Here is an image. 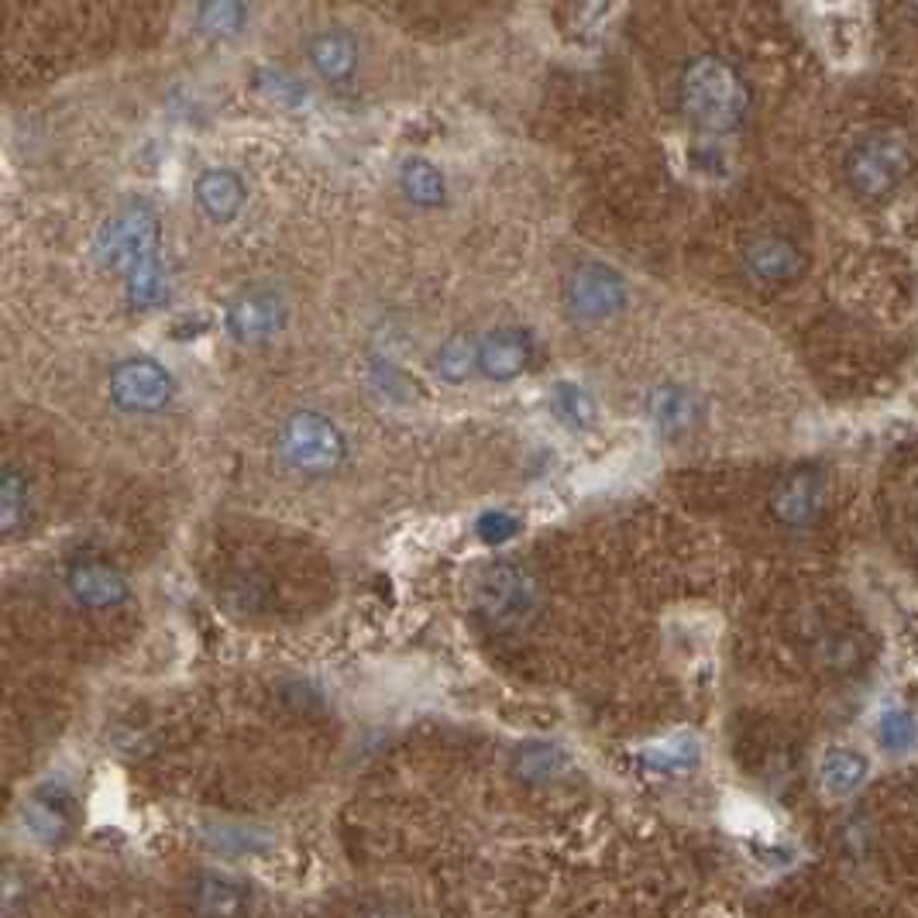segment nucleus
Segmentation results:
<instances>
[{"label": "nucleus", "mask_w": 918, "mask_h": 918, "mask_svg": "<svg viewBox=\"0 0 918 918\" xmlns=\"http://www.w3.org/2000/svg\"><path fill=\"white\" fill-rule=\"evenodd\" d=\"M307 63L310 69L331 87H344L358 73V42L341 29H320L307 38Z\"/></svg>", "instance_id": "nucleus-14"}, {"label": "nucleus", "mask_w": 918, "mask_h": 918, "mask_svg": "<svg viewBox=\"0 0 918 918\" xmlns=\"http://www.w3.org/2000/svg\"><path fill=\"white\" fill-rule=\"evenodd\" d=\"M695 761H698V746L688 737L664 740L651 750H643V764H646V771H654V774H682Z\"/></svg>", "instance_id": "nucleus-25"}, {"label": "nucleus", "mask_w": 918, "mask_h": 918, "mask_svg": "<svg viewBox=\"0 0 918 918\" xmlns=\"http://www.w3.org/2000/svg\"><path fill=\"white\" fill-rule=\"evenodd\" d=\"M509 767L520 781H527V785H551V781H557L564 771H568V753H564L557 743L530 740L512 750Z\"/></svg>", "instance_id": "nucleus-19"}, {"label": "nucleus", "mask_w": 918, "mask_h": 918, "mask_svg": "<svg viewBox=\"0 0 918 918\" xmlns=\"http://www.w3.org/2000/svg\"><path fill=\"white\" fill-rule=\"evenodd\" d=\"M279 457L300 475H331L347 462V438L320 410H292L279 427Z\"/></svg>", "instance_id": "nucleus-3"}, {"label": "nucleus", "mask_w": 918, "mask_h": 918, "mask_svg": "<svg viewBox=\"0 0 918 918\" xmlns=\"http://www.w3.org/2000/svg\"><path fill=\"white\" fill-rule=\"evenodd\" d=\"M362 918H413L407 908H399V905H389V902H379V905H372L362 911Z\"/></svg>", "instance_id": "nucleus-30"}, {"label": "nucleus", "mask_w": 918, "mask_h": 918, "mask_svg": "<svg viewBox=\"0 0 918 918\" xmlns=\"http://www.w3.org/2000/svg\"><path fill=\"white\" fill-rule=\"evenodd\" d=\"M881 743L887 750H908L915 743V722H911V716L902 712V709L898 712H887L881 719Z\"/></svg>", "instance_id": "nucleus-29"}, {"label": "nucleus", "mask_w": 918, "mask_h": 918, "mask_svg": "<svg viewBox=\"0 0 918 918\" xmlns=\"http://www.w3.org/2000/svg\"><path fill=\"white\" fill-rule=\"evenodd\" d=\"M32 520V485L14 465L4 468V478H0V530L4 537H18Z\"/></svg>", "instance_id": "nucleus-20"}, {"label": "nucleus", "mask_w": 918, "mask_h": 918, "mask_svg": "<svg viewBox=\"0 0 918 918\" xmlns=\"http://www.w3.org/2000/svg\"><path fill=\"white\" fill-rule=\"evenodd\" d=\"M248 21V8L234 4V0H213V4L197 8V24L200 32L210 38H234Z\"/></svg>", "instance_id": "nucleus-24"}, {"label": "nucleus", "mask_w": 918, "mask_h": 918, "mask_svg": "<svg viewBox=\"0 0 918 918\" xmlns=\"http://www.w3.org/2000/svg\"><path fill=\"white\" fill-rule=\"evenodd\" d=\"M478 351V375L489 383H512L530 368L537 344L527 328H496L475 344Z\"/></svg>", "instance_id": "nucleus-12"}, {"label": "nucleus", "mask_w": 918, "mask_h": 918, "mask_svg": "<svg viewBox=\"0 0 918 918\" xmlns=\"http://www.w3.org/2000/svg\"><path fill=\"white\" fill-rule=\"evenodd\" d=\"M193 197H197V207L207 213L210 221H218V224H228L234 221L241 207H245L248 200V186L245 179H241L234 169H224V166H210L197 176L193 183Z\"/></svg>", "instance_id": "nucleus-16"}, {"label": "nucleus", "mask_w": 918, "mask_h": 918, "mask_svg": "<svg viewBox=\"0 0 918 918\" xmlns=\"http://www.w3.org/2000/svg\"><path fill=\"white\" fill-rule=\"evenodd\" d=\"M646 413H651V423L661 430V434L678 438V434H688V430L698 423L701 402L695 399L692 389L667 383L651 392V399H646Z\"/></svg>", "instance_id": "nucleus-17"}, {"label": "nucleus", "mask_w": 918, "mask_h": 918, "mask_svg": "<svg viewBox=\"0 0 918 918\" xmlns=\"http://www.w3.org/2000/svg\"><path fill=\"white\" fill-rule=\"evenodd\" d=\"M224 599L237 612H258L268 602V585L258 575H234L224 588Z\"/></svg>", "instance_id": "nucleus-27"}, {"label": "nucleus", "mask_w": 918, "mask_h": 918, "mask_svg": "<svg viewBox=\"0 0 918 918\" xmlns=\"http://www.w3.org/2000/svg\"><path fill=\"white\" fill-rule=\"evenodd\" d=\"M551 410L561 423H568L572 430H588L591 423H596V402H591V396L575 383H557L554 386Z\"/></svg>", "instance_id": "nucleus-23"}, {"label": "nucleus", "mask_w": 918, "mask_h": 918, "mask_svg": "<svg viewBox=\"0 0 918 918\" xmlns=\"http://www.w3.org/2000/svg\"><path fill=\"white\" fill-rule=\"evenodd\" d=\"M819 777H822V788L832 798H847L863 785V777H867V761L853 750H832L822 757Z\"/></svg>", "instance_id": "nucleus-21"}, {"label": "nucleus", "mask_w": 918, "mask_h": 918, "mask_svg": "<svg viewBox=\"0 0 918 918\" xmlns=\"http://www.w3.org/2000/svg\"><path fill=\"white\" fill-rule=\"evenodd\" d=\"M224 328L237 344H265L286 328V303L273 286H245L224 310Z\"/></svg>", "instance_id": "nucleus-8"}, {"label": "nucleus", "mask_w": 918, "mask_h": 918, "mask_svg": "<svg viewBox=\"0 0 918 918\" xmlns=\"http://www.w3.org/2000/svg\"><path fill=\"white\" fill-rule=\"evenodd\" d=\"M63 585L76 606L100 609V612L118 609L131 599V585H128L124 572L107 561H97V557L73 561L63 575Z\"/></svg>", "instance_id": "nucleus-11"}, {"label": "nucleus", "mask_w": 918, "mask_h": 918, "mask_svg": "<svg viewBox=\"0 0 918 918\" xmlns=\"http://www.w3.org/2000/svg\"><path fill=\"white\" fill-rule=\"evenodd\" d=\"M186 911L190 918H248L252 891L231 874L200 871L186 884Z\"/></svg>", "instance_id": "nucleus-10"}, {"label": "nucleus", "mask_w": 918, "mask_h": 918, "mask_svg": "<svg viewBox=\"0 0 918 918\" xmlns=\"http://www.w3.org/2000/svg\"><path fill=\"white\" fill-rule=\"evenodd\" d=\"M475 533H478V540H482L485 548H502V544H509V540L520 533V520L512 517V512L496 509V512H485V517H478Z\"/></svg>", "instance_id": "nucleus-28"}, {"label": "nucleus", "mask_w": 918, "mask_h": 918, "mask_svg": "<svg viewBox=\"0 0 918 918\" xmlns=\"http://www.w3.org/2000/svg\"><path fill=\"white\" fill-rule=\"evenodd\" d=\"M743 273L757 286H792L805 276L808 258L792 237L761 234L753 237L740 255Z\"/></svg>", "instance_id": "nucleus-9"}, {"label": "nucleus", "mask_w": 918, "mask_h": 918, "mask_svg": "<svg viewBox=\"0 0 918 918\" xmlns=\"http://www.w3.org/2000/svg\"><path fill=\"white\" fill-rule=\"evenodd\" d=\"M93 255L100 268L121 279L124 303L131 310H155L169 296V276L162 262L158 213L145 200L118 207L93 234Z\"/></svg>", "instance_id": "nucleus-1"}, {"label": "nucleus", "mask_w": 918, "mask_h": 918, "mask_svg": "<svg viewBox=\"0 0 918 918\" xmlns=\"http://www.w3.org/2000/svg\"><path fill=\"white\" fill-rule=\"evenodd\" d=\"M678 103L692 128L709 134H729L750 114V90L733 63L719 56H698L682 73Z\"/></svg>", "instance_id": "nucleus-2"}, {"label": "nucleus", "mask_w": 918, "mask_h": 918, "mask_svg": "<svg viewBox=\"0 0 918 918\" xmlns=\"http://www.w3.org/2000/svg\"><path fill=\"white\" fill-rule=\"evenodd\" d=\"M255 90H262L268 100H276L283 107H300L307 103V87L300 79H292L283 69H258L255 73Z\"/></svg>", "instance_id": "nucleus-26"}, {"label": "nucleus", "mask_w": 918, "mask_h": 918, "mask_svg": "<svg viewBox=\"0 0 918 918\" xmlns=\"http://www.w3.org/2000/svg\"><path fill=\"white\" fill-rule=\"evenodd\" d=\"M915 166L911 145L902 139V134H867L860 139L847 162H843V176L850 183V190L863 200H884L887 193H895L905 183V176Z\"/></svg>", "instance_id": "nucleus-4"}, {"label": "nucleus", "mask_w": 918, "mask_h": 918, "mask_svg": "<svg viewBox=\"0 0 918 918\" xmlns=\"http://www.w3.org/2000/svg\"><path fill=\"white\" fill-rule=\"evenodd\" d=\"M475 606H478V616L493 630H502V633L520 630L537 612V585L520 564L496 561L478 578Z\"/></svg>", "instance_id": "nucleus-5"}, {"label": "nucleus", "mask_w": 918, "mask_h": 918, "mask_svg": "<svg viewBox=\"0 0 918 918\" xmlns=\"http://www.w3.org/2000/svg\"><path fill=\"white\" fill-rule=\"evenodd\" d=\"M24 826H29L32 840L45 843V847H56L63 840H69L73 832V798L66 788L56 785H45L38 788L29 805H24Z\"/></svg>", "instance_id": "nucleus-15"}, {"label": "nucleus", "mask_w": 918, "mask_h": 918, "mask_svg": "<svg viewBox=\"0 0 918 918\" xmlns=\"http://www.w3.org/2000/svg\"><path fill=\"white\" fill-rule=\"evenodd\" d=\"M826 506V478L819 468H795L777 482V489L771 496V509L781 527L801 530L812 527L819 520V512Z\"/></svg>", "instance_id": "nucleus-13"}, {"label": "nucleus", "mask_w": 918, "mask_h": 918, "mask_svg": "<svg viewBox=\"0 0 918 918\" xmlns=\"http://www.w3.org/2000/svg\"><path fill=\"white\" fill-rule=\"evenodd\" d=\"M478 341H468L462 334H454L447 338L441 347H438V355H434V372H438V379L447 383V386H462L472 372H478V351H475Z\"/></svg>", "instance_id": "nucleus-22"}, {"label": "nucleus", "mask_w": 918, "mask_h": 918, "mask_svg": "<svg viewBox=\"0 0 918 918\" xmlns=\"http://www.w3.org/2000/svg\"><path fill=\"white\" fill-rule=\"evenodd\" d=\"M561 300L575 320L582 323H602L612 320L616 313H623L630 303L627 279L616 268L602 262H585L572 268L568 279L561 286Z\"/></svg>", "instance_id": "nucleus-7"}, {"label": "nucleus", "mask_w": 918, "mask_h": 918, "mask_svg": "<svg viewBox=\"0 0 918 918\" xmlns=\"http://www.w3.org/2000/svg\"><path fill=\"white\" fill-rule=\"evenodd\" d=\"M396 183H399V193L420 210H438L447 203V179L430 158H420V155L407 158L399 166Z\"/></svg>", "instance_id": "nucleus-18"}, {"label": "nucleus", "mask_w": 918, "mask_h": 918, "mask_svg": "<svg viewBox=\"0 0 918 918\" xmlns=\"http://www.w3.org/2000/svg\"><path fill=\"white\" fill-rule=\"evenodd\" d=\"M107 392H111L118 410L134 417H155L173 407L176 375L148 355H131L121 358L107 375Z\"/></svg>", "instance_id": "nucleus-6"}]
</instances>
